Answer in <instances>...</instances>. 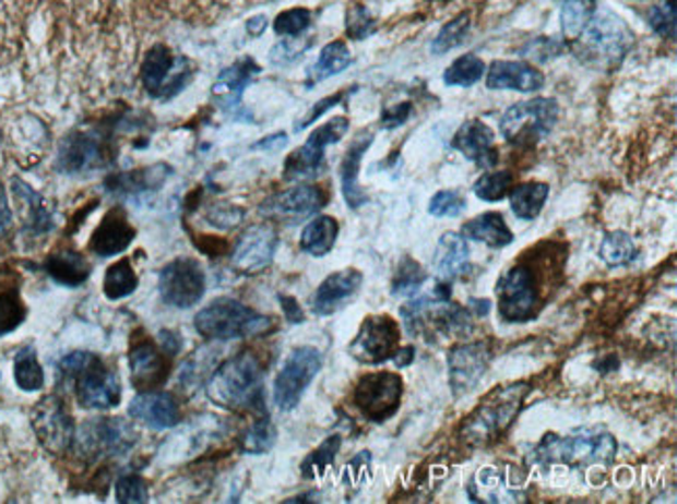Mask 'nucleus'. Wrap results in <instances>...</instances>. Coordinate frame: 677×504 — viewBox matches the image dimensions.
Returning a JSON list of instances; mask_svg holds the SVG:
<instances>
[{"label": "nucleus", "mask_w": 677, "mask_h": 504, "mask_svg": "<svg viewBox=\"0 0 677 504\" xmlns=\"http://www.w3.org/2000/svg\"><path fill=\"white\" fill-rule=\"evenodd\" d=\"M209 398L227 411H249L263 403V367L247 350L231 357L211 375L206 384Z\"/></svg>", "instance_id": "obj_1"}, {"label": "nucleus", "mask_w": 677, "mask_h": 504, "mask_svg": "<svg viewBox=\"0 0 677 504\" xmlns=\"http://www.w3.org/2000/svg\"><path fill=\"white\" fill-rule=\"evenodd\" d=\"M530 392L527 384H513L498 388L475 409L461 428V440L470 446H482L507 432L523 407Z\"/></svg>", "instance_id": "obj_5"}, {"label": "nucleus", "mask_w": 677, "mask_h": 504, "mask_svg": "<svg viewBox=\"0 0 677 504\" xmlns=\"http://www.w3.org/2000/svg\"><path fill=\"white\" fill-rule=\"evenodd\" d=\"M59 373L63 380L73 382L75 398L84 409L107 411L121 400V384L115 371L92 352H71L59 363Z\"/></svg>", "instance_id": "obj_2"}, {"label": "nucleus", "mask_w": 677, "mask_h": 504, "mask_svg": "<svg viewBox=\"0 0 677 504\" xmlns=\"http://www.w3.org/2000/svg\"><path fill=\"white\" fill-rule=\"evenodd\" d=\"M194 327L209 340H234L265 334L273 327V321L240 300L217 298L197 313Z\"/></svg>", "instance_id": "obj_6"}, {"label": "nucleus", "mask_w": 677, "mask_h": 504, "mask_svg": "<svg viewBox=\"0 0 677 504\" xmlns=\"http://www.w3.org/2000/svg\"><path fill=\"white\" fill-rule=\"evenodd\" d=\"M472 304L477 307V315H486V313H488V309H490V302H488V300L477 302V298H472Z\"/></svg>", "instance_id": "obj_64"}, {"label": "nucleus", "mask_w": 677, "mask_h": 504, "mask_svg": "<svg viewBox=\"0 0 677 504\" xmlns=\"http://www.w3.org/2000/svg\"><path fill=\"white\" fill-rule=\"evenodd\" d=\"M309 46H311V40H298V36H294L290 40H284L271 48L270 61L275 65H290L305 55Z\"/></svg>", "instance_id": "obj_54"}, {"label": "nucleus", "mask_w": 677, "mask_h": 504, "mask_svg": "<svg viewBox=\"0 0 677 504\" xmlns=\"http://www.w3.org/2000/svg\"><path fill=\"white\" fill-rule=\"evenodd\" d=\"M348 119L346 117H332L328 123L319 125L317 130L311 132V136L307 137V142L294 151L293 155L286 159L284 167V178L286 180H296V178H305V176H313L319 171V167L323 165V155H325V146L336 144L344 134L348 132Z\"/></svg>", "instance_id": "obj_17"}, {"label": "nucleus", "mask_w": 677, "mask_h": 504, "mask_svg": "<svg viewBox=\"0 0 677 504\" xmlns=\"http://www.w3.org/2000/svg\"><path fill=\"white\" fill-rule=\"evenodd\" d=\"M548 183L527 182L518 185L511 194H509V203L511 211L520 217V219H536L541 215L542 208L546 205L548 199Z\"/></svg>", "instance_id": "obj_36"}, {"label": "nucleus", "mask_w": 677, "mask_h": 504, "mask_svg": "<svg viewBox=\"0 0 677 504\" xmlns=\"http://www.w3.org/2000/svg\"><path fill=\"white\" fill-rule=\"evenodd\" d=\"M401 343V327L388 315H369L363 321L355 340L348 344V355L365 363L380 365L396 352Z\"/></svg>", "instance_id": "obj_15"}, {"label": "nucleus", "mask_w": 677, "mask_h": 504, "mask_svg": "<svg viewBox=\"0 0 677 504\" xmlns=\"http://www.w3.org/2000/svg\"><path fill=\"white\" fill-rule=\"evenodd\" d=\"M361 286L363 274L353 267L328 275L313 295L311 311L319 317H330L339 313L340 309H344L348 302H353V298L359 295Z\"/></svg>", "instance_id": "obj_22"}, {"label": "nucleus", "mask_w": 677, "mask_h": 504, "mask_svg": "<svg viewBox=\"0 0 677 504\" xmlns=\"http://www.w3.org/2000/svg\"><path fill=\"white\" fill-rule=\"evenodd\" d=\"M32 428L48 453L61 455L75 440V423L57 396H46L32 409Z\"/></svg>", "instance_id": "obj_18"}, {"label": "nucleus", "mask_w": 677, "mask_h": 504, "mask_svg": "<svg viewBox=\"0 0 677 504\" xmlns=\"http://www.w3.org/2000/svg\"><path fill=\"white\" fill-rule=\"evenodd\" d=\"M573 46L580 61L596 69H613L632 50L633 34L628 23L609 11H603L592 15Z\"/></svg>", "instance_id": "obj_4"}, {"label": "nucleus", "mask_w": 677, "mask_h": 504, "mask_svg": "<svg viewBox=\"0 0 677 504\" xmlns=\"http://www.w3.org/2000/svg\"><path fill=\"white\" fill-rule=\"evenodd\" d=\"M649 23L658 36L674 38L676 36V0H658L651 9Z\"/></svg>", "instance_id": "obj_50"}, {"label": "nucleus", "mask_w": 677, "mask_h": 504, "mask_svg": "<svg viewBox=\"0 0 677 504\" xmlns=\"http://www.w3.org/2000/svg\"><path fill=\"white\" fill-rule=\"evenodd\" d=\"M373 142V134L363 132L355 137L342 159V169H340V178H342V194L344 201L351 208H359L367 203V194L363 192L359 185V169H361L363 155L367 153V148Z\"/></svg>", "instance_id": "obj_30"}, {"label": "nucleus", "mask_w": 677, "mask_h": 504, "mask_svg": "<svg viewBox=\"0 0 677 504\" xmlns=\"http://www.w3.org/2000/svg\"><path fill=\"white\" fill-rule=\"evenodd\" d=\"M484 61L475 55L459 57L451 68L444 71V82L449 86H474L484 77Z\"/></svg>", "instance_id": "obj_43"}, {"label": "nucleus", "mask_w": 677, "mask_h": 504, "mask_svg": "<svg viewBox=\"0 0 677 504\" xmlns=\"http://www.w3.org/2000/svg\"><path fill=\"white\" fill-rule=\"evenodd\" d=\"M596 11V0H565L561 7V27L567 38H578Z\"/></svg>", "instance_id": "obj_42"}, {"label": "nucleus", "mask_w": 677, "mask_h": 504, "mask_svg": "<svg viewBox=\"0 0 677 504\" xmlns=\"http://www.w3.org/2000/svg\"><path fill=\"white\" fill-rule=\"evenodd\" d=\"M470 269V244L461 233L447 231L433 252V272L438 281L452 284Z\"/></svg>", "instance_id": "obj_29"}, {"label": "nucleus", "mask_w": 677, "mask_h": 504, "mask_svg": "<svg viewBox=\"0 0 677 504\" xmlns=\"http://www.w3.org/2000/svg\"><path fill=\"white\" fill-rule=\"evenodd\" d=\"M161 171H165V165H155L151 169H138L132 173H121L114 180H109V190L134 194V192H144L149 188H157L158 183L163 182Z\"/></svg>", "instance_id": "obj_41"}, {"label": "nucleus", "mask_w": 677, "mask_h": 504, "mask_svg": "<svg viewBox=\"0 0 677 504\" xmlns=\"http://www.w3.org/2000/svg\"><path fill=\"white\" fill-rule=\"evenodd\" d=\"M13 196L23 211L25 228L38 233V236L52 229V217L46 208L43 196L34 188H29L20 178H13Z\"/></svg>", "instance_id": "obj_33"}, {"label": "nucleus", "mask_w": 677, "mask_h": 504, "mask_svg": "<svg viewBox=\"0 0 677 504\" xmlns=\"http://www.w3.org/2000/svg\"><path fill=\"white\" fill-rule=\"evenodd\" d=\"M557 119L559 107L553 98L523 100L502 115L500 134L515 146H536L553 132Z\"/></svg>", "instance_id": "obj_9"}, {"label": "nucleus", "mask_w": 677, "mask_h": 504, "mask_svg": "<svg viewBox=\"0 0 677 504\" xmlns=\"http://www.w3.org/2000/svg\"><path fill=\"white\" fill-rule=\"evenodd\" d=\"M415 359V348L413 346H405V348H396V352L392 355V361L396 363V367H408Z\"/></svg>", "instance_id": "obj_62"}, {"label": "nucleus", "mask_w": 677, "mask_h": 504, "mask_svg": "<svg viewBox=\"0 0 677 504\" xmlns=\"http://www.w3.org/2000/svg\"><path fill=\"white\" fill-rule=\"evenodd\" d=\"M247 29H249V34L252 38H259V36L268 29V17H265V15H254V17H250L249 22H247Z\"/></svg>", "instance_id": "obj_63"}, {"label": "nucleus", "mask_w": 677, "mask_h": 504, "mask_svg": "<svg viewBox=\"0 0 677 504\" xmlns=\"http://www.w3.org/2000/svg\"><path fill=\"white\" fill-rule=\"evenodd\" d=\"M411 111H413L411 103H401V105H394L390 109H384V113H382V128L394 130V128L403 125L406 119L411 117Z\"/></svg>", "instance_id": "obj_57"}, {"label": "nucleus", "mask_w": 677, "mask_h": 504, "mask_svg": "<svg viewBox=\"0 0 677 504\" xmlns=\"http://www.w3.org/2000/svg\"><path fill=\"white\" fill-rule=\"evenodd\" d=\"M135 240V229L121 208H111L91 238V251L98 256H114L128 251Z\"/></svg>", "instance_id": "obj_25"}, {"label": "nucleus", "mask_w": 677, "mask_h": 504, "mask_svg": "<svg viewBox=\"0 0 677 504\" xmlns=\"http://www.w3.org/2000/svg\"><path fill=\"white\" fill-rule=\"evenodd\" d=\"M277 244H280L277 231L271 226L268 224L252 226L238 240L234 254H231V263L242 274H259V272L270 267L275 251H277Z\"/></svg>", "instance_id": "obj_21"}, {"label": "nucleus", "mask_w": 677, "mask_h": 504, "mask_svg": "<svg viewBox=\"0 0 677 504\" xmlns=\"http://www.w3.org/2000/svg\"><path fill=\"white\" fill-rule=\"evenodd\" d=\"M135 288H138V275L128 259L117 261L107 269L105 281H103V292L109 300L130 297L134 295Z\"/></svg>", "instance_id": "obj_37"}, {"label": "nucleus", "mask_w": 677, "mask_h": 504, "mask_svg": "<svg viewBox=\"0 0 677 504\" xmlns=\"http://www.w3.org/2000/svg\"><path fill=\"white\" fill-rule=\"evenodd\" d=\"M403 389L401 375L392 371H378L359 380L353 398L365 419L382 423L401 409Z\"/></svg>", "instance_id": "obj_12"}, {"label": "nucleus", "mask_w": 677, "mask_h": 504, "mask_svg": "<svg viewBox=\"0 0 677 504\" xmlns=\"http://www.w3.org/2000/svg\"><path fill=\"white\" fill-rule=\"evenodd\" d=\"M75 440L84 457H119L134 446L138 435L126 419L107 417L84 423Z\"/></svg>", "instance_id": "obj_13"}, {"label": "nucleus", "mask_w": 677, "mask_h": 504, "mask_svg": "<svg viewBox=\"0 0 677 504\" xmlns=\"http://www.w3.org/2000/svg\"><path fill=\"white\" fill-rule=\"evenodd\" d=\"M161 346L169 352V355H176V352H180L181 340L178 334H174V332H161Z\"/></svg>", "instance_id": "obj_61"}, {"label": "nucleus", "mask_w": 677, "mask_h": 504, "mask_svg": "<svg viewBox=\"0 0 677 504\" xmlns=\"http://www.w3.org/2000/svg\"><path fill=\"white\" fill-rule=\"evenodd\" d=\"M492 361L488 343L456 344L449 352V382L454 398H463L482 382Z\"/></svg>", "instance_id": "obj_19"}, {"label": "nucleus", "mask_w": 677, "mask_h": 504, "mask_svg": "<svg viewBox=\"0 0 677 504\" xmlns=\"http://www.w3.org/2000/svg\"><path fill=\"white\" fill-rule=\"evenodd\" d=\"M288 144V136L286 134H273L270 137H263L261 142L254 144V148H263V151H280Z\"/></svg>", "instance_id": "obj_60"}, {"label": "nucleus", "mask_w": 677, "mask_h": 504, "mask_svg": "<svg viewBox=\"0 0 677 504\" xmlns=\"http://www.w3.org/2000/svg\"><path fill=\"white\" fill-rule=\"evenodd\" d=\"M277 440V430L271 423L270 417L265 415L263 419L254 421L252 428L247 430V434L242 435V451L249 455H263L270 453Z\"/></svg>", "instance_id": "obj_44"}, {"label": "nucleus", "mask_w": 677, "mask_h": 504, "mask_svg": "<svg viewBox=\"0 0 677 504\" xmlns=\"http://www.w3.org/2000/svg\"><path fill=\"white\" fill-rule=\"evenodd\" d=\"M280 304H282V311H284L286 320L290 321V323H302L305 321V313H302L300 304L296 302V298L280 297Z\"/></svg>", "instance_id": "obj_59"}, {"label": "nucleus", "mask_w": 677, "mask_h": 504, "mask_svg": "<svg viewBox=\"0 0 677 504\" xmlns=\"http://www.w3.org/2000/svg\"><path fill=\"white\" fill-rule=\"evenodd\" d=\"M114 159L111 137L98 130L71 132L59 146L57 169L63 173H84L103 169Z\"/></svg>", "instance_id": "obj_11"}, {"label": "nucleus", "mask_w": 677, "mask_h": 504, "mask_svg": "<svg viewBox=\"0 0 677 504\" xmlns=\"http://www.w3.org/2000/svg\"><path fill=\"white\" fill-rule=\"evenodd\" d=\"M346 32L351 38L363 40L376 32V20L363 4H353L346 15Z\"/></svg>", "instance_id": "obj_53"}, {"label": "nucleus", "mask_w": 677, "mask_h": 504, "mask_svg": "<svg viewBox=\"0 0 677 504\" xmlns=\"http://www.w3.org/2000/svg\"><path fill=\"white\" fill-rule=\"evenodd\" d=\"M115 501L130 504L146 503L149 501V488L142 478L126 476L115 485Z\"/></svg>", "instance_id": "obj_52"}, {"label": "nucleus", "mask_w": 677, "mask_h": 504, "mask_svg": "<svg viewBox=\"0 0 677 504\" xmlns=\"http://www.w3.org/2000/svg\"><path fill=\"white\" fill-rule=\"evenodd\" d=\"M309 25H311V11L296 7V9H288V11L280 13V15L275 17L273 29H275V34H280V36L294 38V36H300L302 32H307Z\"/></svg>", "instance_id": "obj_49"}, {"label": "nucleus", "mask_w": 677, "mask_h": 504, "mask_svg": "<svg viewBox=\"0 0 677 504\" xmlns=\"http://www.w3.org/2000/svg\"><path fill=\"white\" fill-rule=\"evenodd\" d=\"M194 63L180 52H174L169 46L155 45L146 50L140 77L149 96L157 100H171L180 94L194 77Z\"/></svg>", "instance_id": "obj_8"}, {"label": "nucleus", "mask_w": 677, "mask_h": 504, "mask_svg": "<svg viewBox=\"0 0 677 504\" xmlns=\"http://www.w3.org/2000/svg\"><path fill=\"white\" fill-rule=\"evenodd\" d=\"M323 357L313 346L294 348L273 382V400L280 411H293L298 407L317 373L321 371Z\"/></svg>", "instance_id": "obj_10"}, {"label": "nucleus", "mask_w": 677, "mask_h": 504, "mask_svg": "<svg viewBox=\"0 0 677 504\" xmlns=\"http://www.w3.org/2000/svg\"><path fill=\"white\" fill-rule=\"evenodd\" d=\"M486 86L490 91L536 92L544 86V75L527 63L495 61L488 69Z\"/></svg>", "instance_id": "obj_28"}, {"label": "nucleus", "mask_w": 677, "mask_h": 504, "mask_svg": "<svg viewBox=\"0 0 677 504\" xmlns=\"http://www.w3.org/2000/svg\"><path fill=\"white\" fill-rule=\"evenodd\" d=\"M465 240L482 242L490 249H504L513 242V231L507 226L504 217L500 213H484L477 215L472 221H467L461 229Z\"/></svg>", "instance_id": "obj_31"}, {"label": "nucleus", "mask_w": 677, "mask_h": 504, "mask_svg": "<svg viewBox=\"0 0 677 504\" xmlns=\"http://www.w3.org/2000/svg\"><path fill=\"white\" fill-rule=\"evenodd\" d=\"M498 315L509 323L530 321L538 311V286L532 269L513 267L498 279Z\"/></svg>", "instance_id": "obj_14"}, {"label": "nucleus", "mask_w": 677, "mask_h": 504, "mask_svg": "<svg viewBox=\"0 0 677 504\" xmlns=\"http://www.w3.org/2000/svg\"><path fill=\"white\" fill-rule=\"evenodd\" d=\"M339 221L330 215H319L300 233V249L313 256H325L339 240Z\"/></svg>", "instance_id": "obj_34"}, {"label": "nucleus", "mask_w": 677, "mask_h": 504, "mask_svg": "<svg viewBox=\"0 0 677 504\" xmlns=\"http://www.w3.org/2000/svg\"><path fill=\"white\" fill-rule=\"evenodd\" d=\"M426 272L424 267L413 261V259H403V263L399 265V272L392 279V295L394 297H413L426 281Z\"/></svg>", "instance_id": "obj_45"}, {"label": "nucleus", "mask_w": 677, "mask_h": 504, "mask_svg": "<svg viewBox=\"0 0 677 504\" xmlns=\"http://www.w3.org/2000/svg\"><path fill=\"white\" fill-rule=\"evenodd\" d=\"M353 63V55L348 50V46L344 43H330L328 46H323L319 59H317L316 65L309 71V77H307V86H316L319 82L328 80V77H334L342 73L344 69L348 68Z\"/></svg>", "instance_id": "obj_35"}, {"label": "nucleus", "mask_w": 677, "mask_h": 504, "mask_svg": "<svg viewBox=\"0 0 677 504\" xmlns=\"http://www.w3.org/2000/svg\"><path fill=\"white\" fill-rule=\"evenodd\" d=\"M452 146L470 160H475L484 167H492L497 163V151H495V134L492 130L479 121L470 119L465 121L459 132L452 137Z\"/></svg>", "instance_id": "obj_27"}, {"label": "nucleus", "mask_w": 677, "mask_h": 504, "mask_svg": "<svg viewBox=\"0 0 677 504\" xmlns=\"http://www.w3.org/2000/svg\"><path fill=\"white\" fill-rule=\"evenodd\" d=\"M598 254L609 267H623L630 265L636 256V242L626 231H610L603 238Z\"/></svg>", "instance_id": "obj_40"}, {"label": "nucleus", "mask_w": 677, "mask_h": 504, "mask_svg": "<svg viewBox=\"0 0 677 504\" xmlns=\"http://www.w3.org/2000/svg\"><path fill=\"white\" fill-rule=\"evenodd\" d=\"M259 73L261 68L252 59H240L219 73L211 88V96L226 113L238 115L242 109V94Z\"/></svg>", "instance_id": "obj_23"}, {"label": "nucleus", "mask_w": 677, "mask_h": 504, "mask_svg": "<svg viewBox=\"0 0 677 504\" xmlns=\"http://www.w3.org/2000/svg\"><path fill=\"white\" fill-rule=\"evenodd\" d=\"M204 290L206 277L194 259L171 261L158 275V295L169 307L190 309L204 297Z\"/></svg>", "instance_id": "obj_16"}, {"label": "nucleus", "mask_w": 677, "mask_h": 504, "mask_svg": "<svg viewBox=\"0 0 677 504\" xmlns=\"http://www.w3.org/2000/svg\"><path fill=\"white\" fill-rule=\"evenodd\" d=\"M27 315V309L23 304L17 290H2L0 292V336H7L15 332Z\"/></svg>", "instance_id": "obj_47"}, {"label": "nucleus", "mask_w": 677, "mask_h": 504, "mask_svg": "<svg viewBox=\"0 0 677 504\" xmlns=\"http://www.w3.org/2000/svg\"><path fill=\"white\" fill-rule=\"evenodd\" d=\"M13 373H15V384L23 392H38V389L45 386V371H43V367L38 363L36 350L29 348V346L22 348L15 355Z\"/></svg>", "instance_id": "obj_39"}, {"label": "nucleus", "mask_w": 677, "mask_h": 504, "mask_svg": "<svg viewBox=\"0 0 677 504\" xmlns=\"http://www.w3.org/2000/svg\"><path fill=\"white\" fill-rule=\"evenodd\" d=\"M13 226V213H11V206L7 201V194H4V188L0 183V238H4Z\"/></svg>", "instance_id": "obj_58"}, {"label": "nucleus", "mask_w": 677, "mask_h": 504, "mask_svg": "<svg viewBox=\"0 0 677 504\" xmlns=\"http://www.w3.org/2000/svg\"><path fill=\"white\" fill-rule=\"evenodd\" d=\"M617 457V440L607 432L586 434L544 435L534 448L532 458L541 465H567L573 469H587L594 465L609 467Z\"/></svg>", "instance_id": "obj_3"}, {"label": "nucleus", "mask_w": 677, "mask_h": 504, "mask_svg": "<svg viewBox=\"0 0 677 504\" xmlns=\"http://www.w3.org/2000/svg\"><path fill=\"white\" fill-rule=\"evenodd\" d=\"M340 446H342V435L340 434L330 435L328 440H323L316 451L302 460V465H300L302 478L305 480L323 478V473L334 465Z\"/></svg>", "instance_id": "obj_38"}, {"label": "nucleus", "mask_w": 677, "mask_h": 504, "mask_svg": "<svg viewBox=\"0 0 677 504\" xmlns=\"http://www.w3.org/2000/svg\"><path fill=\"white\" fill-rule=\"evenodd\" d=\"M45 267L55 281L71 288L82 286L91 277L92 272L91 263L84 259V254L68 249L48 254Z\"/></svg>", "instance_id": "obj_32"}, {"label": "nucleus", "mask_w": 677, "mask_h": 504, "mask_svg": "<svg viewBox=\"0 0 677 504\" xmlns=\"http://www.w3.org/2000/svg\"><path fill=\"white\" fill-rule=\"evenodd\" d=\"M346 96V92H339V94H334V96H328V98H321L319 103H317L316 107L309 111V113L305 115V119H300L296 125H294V130L296 132H300V130H305V128H309L313 121H317L319 117L323 113H328L332 107H336L340 105V100Z\"/></svg>", "instance_id": "obj_56"}, {"label": "nucleus", "mask_w": 677, "mask_h": 504, "mask_svg": "<svg viewBox=\"0 0 677 504\" xmlns=\"http://www.w3.org/2000/svg\"><path fill=\"white\" fill-rule=\"evenodd\" d=\"M325 203H328L325 192L319 185L300 183L268 199L261 205V213L280 221H300L307 219L309 215H316Z\"/></svg>", "instance_id": "obj_20"}, {"label": "nucleus", "mask_w": 677, "mask_h": 504, "mask_svg": "<svg viewBox=\"0 0 677 504\" xmlns=\"http://www.w3.org/2000/svg\"><path fill=\"white\" fill-rule=\"evenodd\" d=\"M513 185V173L511 171H490L484 173L474 185L475 196L486 201V203H498L502 201Z\"/></svg>", "instance_id": "obj_46"}, {"label": "nucleus", "mask_w": 677, "mask_h": 504, "mask_svg": "<svg viewBox=\"0 0 677 504\" xmlns=\"http://www.w3.org/2000/svg\"><path fill=\"white\" fill-rule=\"evenodd\" d=\"M245 217V211L234 205H217L213 206L209 213H206V221L211 226L219 229L236 228Z\"/></svg>", "instance_id": "obj_55"}, {"label": "nucleus", "mask_w": 677, "mask_h": 504, "mask_svg": "<svg viewBox=\"0 0 677 504\" xmlns=\"http://www.w3.org/2000/svg\"><path fill=\"white\" fill-rule=\"evenodd\" d=\"M465 208L467 201L459 192L442 190L431 199L428 211L433 217H459Z\"/></svg>", "instance_id": "obj_51"}, {"label": "nucleus", "mask_w": 677, "mask_h": 504, "mask_svg": "<svg viewBox=\"0 0 677 504\" xmlns=\"http://www.w3.org/2000/svg\"><path fill=\"white\" fill-rule=\"evenodd\" d=\"M169 375V365L158 352L157 346L149 340L134 344L130 350V377L135 388L142 392L157 389L165 384Z\"/></svg>", "instance_id": "obj_26"}, {"label": "nucleus", "mask_w": 677, "mask_h": 504, "mask_svg": "<svg viewBox=\"0 0 677 504\" xmlns=\"http://www.w3.org/2000/svg\"><path fill=\"white\" fill-rule=\"evenodd\" d=\"M470 25H472V15H470V13L456 15L452 22L447 23V25L440 29V34L436 36V40L431 43L433 52L444 55L447 50H451L454 46L461 45V43L467 38Z\"/></svg>", "instance_id": "obj_48"}, {"label": "nucleus", "mask_w": 677, "mask_h": 504, "mask_svg": "<svg viewBox=\"0 0 677 504\" xmlns=\"http://www.w3.org/2000/svg\"><path fill=\"white\" fill-rule=\"evenodd\" d=\"M128 415L146 423L153 430H169L180 421V409L171 394L167 392H142L128 407Z\"/></svg>", "instance_id": "obj_24"}, {"label": "nucleus", "mask_w": 677, "mask_h": 504, "mask_svg": "<svg viewBox=\"0 0 677 504\" xmlns=\"http://www.w3.org/2000/svg\"><path fill=\"white\" fill-rule=\"evenodd\" d=\"M401 317L411 336L426 338L428 334L440 336H461L472 329V313L451 302V298H411L401 307Z\"/></svg>", "instance_id": "obj_7"}]
</instances>
